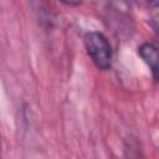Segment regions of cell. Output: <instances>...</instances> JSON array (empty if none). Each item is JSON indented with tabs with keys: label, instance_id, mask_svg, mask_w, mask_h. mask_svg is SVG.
<instances>
[{
	"label": "cell",
	"instance_id": "cell-3",
	"mask_svg": "<svg viewBox=\"0 0 159 159\" xmlns=\"http://www.w3.org/2000/svg\"><path fill=\"white\" fill-rule=\"evenodd\" d=\"M63 4H66V5H70V6H76V5H78L82 0H61Z\"/></svg>",
	"mask_w": 159,
	"mask_h": 159
},
{
	"label": "cell",
	"instance_id": "cell-1",
	"mask_svg": "<svg viewBox=\"0 0 159 159\" xmlns=\"http://www.w3.org/2000/svg\"><path fill=\"white\" fill-rule=\"evenodd\" d=\"M84 46L93 63L101 70H108L112 63V47L101 32L92 31L84 36Z\"/></svg>",
	"mask_w": 159,
	"mask_h": 159
},
{
	"label": "cell",
	"instance_id": "cell-2",
	"mask_svg": "<svg viewBox=\"0 0 159 159\" xmlns=\"http://www.w3.org/2000/svg\"><path fill=\"white\" fill-rule=\"evenodd\" d=\"M138 55L150 68L153 77L159 81V48L153 43L145 42L139 46Z\"/></svg>",
	"mask_w": 159,
	"mask_h": 159
},
{
	"label": "cell",
	"instance_id": "cell-4",
	"mask_svg": "<svg viewBox=\"0 0 159 159\" xmlns=\"http://www.w3.org/2000/svg\"><path fill=\"white\" fill-rule=\"evenodd\" d=\"M148 2L152 6H159V0H148Z\"/></svg>",
	"mask_w": 159,
	"mask_h": 159
}]
</instances>
